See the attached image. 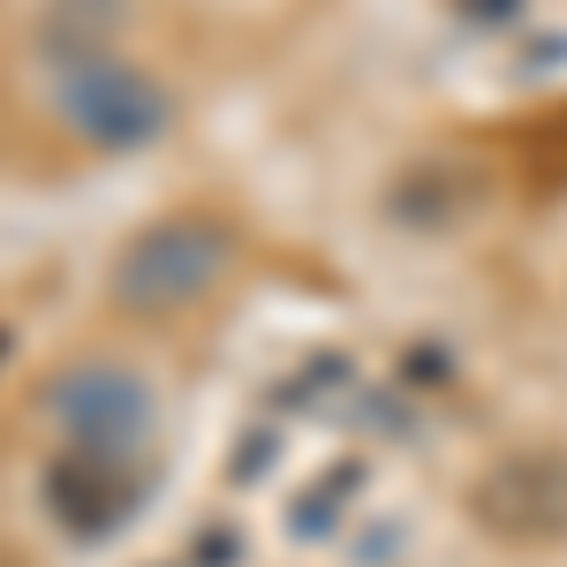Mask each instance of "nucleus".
I'll use <instances>...</instances> for the list:
<instances>
[{"mask_svg": "<svg viewBox=\"0 0 567 567\" xmlns=\"http://www.w3.org/2000/svg\"><path fill=\"white\" fill-rule=\"evenodd\" d=\"M219 272H227V227L219 219H159L144 227L130 250H122V272H114V296L136 310H175L189 296H205Z\"/></svg>", "mask_w": 567, "mask_h": 567, "instance_id": "1", "label": "nucleus"}, {"mask_svg": "<svg viewBox=\"0 0 567 567\" xmlns=\"http://www.w3.org/2000/svg\"><path fill=\"white\" fill-rule=\"evenodd\" d=\"M61 114L91 136V144H144V136H159L167 122V99L152 76H136V69H114V61H69L61 69Z\"/></svg>", "mask_w": 567, "mask_h": 567, "instance_id": "2", "label": "nucleus"}, {"mask_svg": "<svg viewBox=\"0 0 567 567\" xmlns=\"http://www.w3.org/2000/svg\"><path fill=\"white\" fill-rule=\"evenodd\" d=\"M45 499H53V515L76 529V537H106L114 523H130L136 477H130V462H122V446L76 439V446L45 470Z\"/></svg>", "mask_w": 567, "mask_h": 567, "instance_id": "3", "label": "nucleus"}, {"mask_svg": "<svg viewBox=\"0 0 567 567\" xmlns=\"http://www.w3.org/2000/svg\"><path fill=\"white\" fill-rule=\"evenodd\" d=\"M61 416L76 439L130 446V432H144V393L122 371H76V379H61Z\"/></svg>", "mask_w": 567, "mask_h": 567, "instance_id": "4", "label": "nucleus"}]
</instances>
